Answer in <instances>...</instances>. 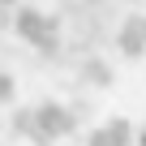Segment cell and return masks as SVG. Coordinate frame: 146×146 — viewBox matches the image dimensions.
<instances>
[{
	"mask_svg": "<svg viewBox=\"0 0 146 146\" xmlns=\"http://www.w3.org/2000/svg\"><path fill=\"white\" fill-rule=\"evenodd\" d=\"M13 35L30 47H39L43 56H56L60 52V17L43 13V9H30V5H17L13 13Z\"/></svg>",
	"mask_w": 146,
	"mask_h": 146,
	"instance_id": "obj_1",
	"label": "cell"
},
{
	"mask_svg": "<svg viewBox=\"0 0 146 146\" xmlns=\"http://www.w3.org/2000/svg\"><path fill=\"white\" fill-rule=\"evenodd\" d=\"M35 112H39L35 146H52V142H60V137H69L73 129H78V116H73V108H64V103H56V99L35 103Z\"/></svg>",
	"mask_w": 146,
	"mask_h": 146,
	"instance_id": "obj_2",
	"label": "cell"
},
{
	"mask_svg": "<svg viewBox=\"0 0 146 146\" xmlns=\"http://www.w3.org/2000/svg\"><path fill=\"white\" fill-rule=\"evenodd\" d=\"M116 52H120L125 60L146 56V13H133V17L120 22V30H116Z\"/></svg>",
	"mask_w": 146,
	"mask_h": 146,
	"instance_id": "obj_3",
	"label": "cell"
},
{
	"mask_svg": "<svg viewBox=\"0 0 146 146\" xmlns=\"http://www.w3.org/2000/svg\"><path fill=\"white\" fill-rule=\"evenodd\" d=\"M86 146H137V129H133V120L112 116V120H103V125L86 137Z\"/></svg>",
	"mask_w": 146,
	"mask_h": 146,
	"instance_id": "obj_4",
	"label": "cell"
},
{
	"mask_svg": "<svg viewBox=\"0 0 146 146\" xmlns=\"http://www.w3.org/2000/svg\"><path fill=\"white\" fill-rule=\"evenodd\" d=\"M13 133L26 137V142H35V133H39V112H35V108H13Z\"/></svg>",
	"mask_w": 146,
	"mask_h": 146,
	"instance_id": "obj_5",
	"label": "cell"
},
{
	"mask_svg": "<svg viewBox=\"0 0 146 146\" xmlns=\"http://www.w3.org/2000/svg\"><path fill=\"white\" fill-rule=\"evenodd\" d=\"M82 82H90V86H112V69H108V60H99V56L82 60Z\"/></svg>",
	"mask_w": 146,
	"mask_h": 146,
	"instance_id": "obj_6",
	"label": "cell"
},
{
	"mask_svg": "<svg viewBox=\"0 0 146 146\" xmlns=\"http://www.w3.org/2000/svg\"><path fill=\"white\" fill-rule=\"evenodd\" d=\"M17 99V82H13V73H5V69H0V108H5V103H13Z\"/></svg>",
	"mask_w": 146,
	"mask_h": 146,
	"instance_id": "obj_7",
	"label": "cell"
},
{
	"mask_svg": "<svg viewBox=\"0 0 146 146\" xmlns=\"http://www.w3.org/2000/svg\"><path fill=\"white\" fill-rule=\"evenodd\" d=\"M137 146H146V125H142V129H137Z\"/></svg>",
	"mask_w": 146,
	"mask_h": 146,
	"instance_id": "obj_8",
	"label": "cell"
},
{
	"mask_svg": "<svg viewBox=\"0 0 146 146\" xmlns=\"http://www.w3.org/2000/svg\"><path fill=\"white\" fill-rule=\"evenodd\" d=\"M13 5H17V0H0V9H13Z\"/></svg>",
	"mask_w": 146,
	"mask_h": 146,
	"instance_id": "obj_9",
	"label": "cell"
}]
</instances>
